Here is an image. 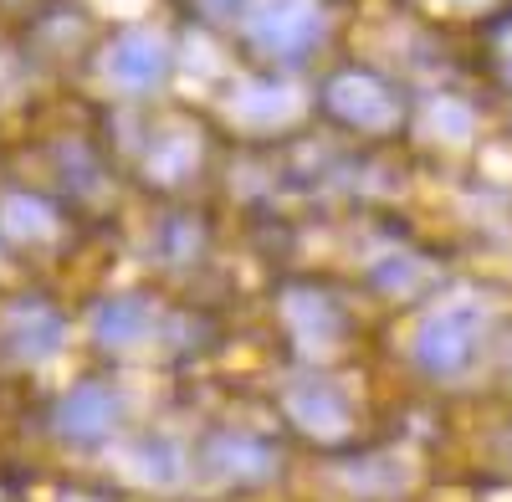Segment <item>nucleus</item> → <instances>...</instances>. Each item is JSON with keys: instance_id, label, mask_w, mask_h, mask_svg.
<instances>
[{"instance_id": "nucleus-6", "label": "nucleus", "mask_w": 512, "mask_h": 502, "mask_svg": "<svg viewBox=\"0 0 512 502\" xmlns=\"http://www.w3.org/2000/svg\"><path fill=\"white\" fill-rule=\"evenodd\" d=\"M282 410H287V421L313 441H344L354 431L349 395L328 380H292L282 390Z\"/></svg>"}, {"instance_id": "nucleus-13", "label": "nucleus", "mask_w": 512, "mask_h": 502, "mask_svg": "<svg viewBox=\"0 0 512 502\" xmlns=\"http://www.w3.org/2000/svg\"><path fill=\"white\" fill-rule=\"evenodd\" d=\"M123 472L144 487H180L185 482V451L164 436H144L123 446Z\"/></svg>"}, {"instance_id": "nucleus-18", "label": "nucleus", "mask_w": 512, "mask_h": 502, "mask_svg": "<svg viewBox=\"0 0 512 502\" xmlns=\"http://www.w3.org/2000/svg\"><path fill=\"white\" fill-rule=\"evenodd\" d=\"M47 6H52V0H0V11H6V16H41Z\"/></svg>"}, {"instance_id": "nucleus-4", "label": "nucleus", "mask_w": 512, "mask_h": 502, "mask_svg": "<svg viewBox=\"0 0 512 502\" xmlns=\"http://www.w3.org/2000/svg\"><path fill=\"white\" fill-rule=\"evenodd\" d=\"M169 41L149 26H128L108 41V52H103V72L118 82L123 93H154L159 82L169 77Z\"/></svg>"}, {"instance_id": "nucleus-15", "label": "nucleus", "mask_w": 512, "mask_h": 502, "mask_svg": "<svg viewBox=\"0 0 512 502\" xmlns=\"http://www.w3.org/2000/svg\"><path fill=\"white\" fill-rule=\"evenodd\" d=\"M477 129V113L461 98H425L420 108V134L425 139H466Z\"/></svg>"}, {"instance_id": "nucleus-2", "label": "nucleus", "mask_w": 512, "mask_h": 502, "mask_svg": "<svg viewBox=\"0 0 512 502\" xmlns=\"http://www.w3.org/2000/svg\"><path fill=\"white\" fill-rule=\"evenodd\" d=\"M318 98H323V113L354 134H395L400 123H410L405 98L369 67H338Z\"/></svg>"}, {"instance_id": "nucleus-5", "label": "nucleus", "mask_w": 512, "mask_h": 502, "mask_svg": "<svg viewBox=\"0 0 512 502\" xmlns=\"http://www.w3.org/2000/svg\"><path fill=\"white\" fill-rule=\"evenodd\" d=\"M282 323L292 333V344L303 349V354H333L338 344H344V333H349V318L344 308H338L328 292H313V287H287L282 292Z\"/></svg>"}, {"instance_id": "nucleus-17", "label": "nucleus", "mask_w": 512, "mask_h": 502, "mask_svg": "<svg viewBox=\"0 0 512 502\" xmlns=\"http://www.w3.org/2000/svg\"><path fill=\"white\" fill-rule=\"evenodd\" d=\"M205 6V16H216V21H226V16H246V0H200Z\"/></svg>"}, {"instance_id": "nucleus-12", "label": "nucleus", "mask_w": 512, "mask_h": 502, "mask_svg": "<svg viewBox=\"0 0 512 502\" xmlns=\"http://www.w3.org/2000/svg\"><path fill=\"white\" fill-rule=\"evenodd\" d=\"M205 159V144L195 129H185V123H175V129H159V139L149 144L144 154V170L154 185H185Z\"/></svg>"}, {"instance_id": "nucleus-14", "label": "nucleus", "mask_w": 512, "mask_h": 502, "mask_svg": "<svg viewBox=\"0 0 512 502\" xmlns=\"http://www.w3.org/2000/svg\"><path fill=\"white\" fill-rule=\"evenodd\" d=\"M231 113H236V123H246V129H282V123L297 113V98L287 93V82L262 77V82H246V88L236 93Z\"/></svg>"}, {"instance_id": "nucleus-1", "label": "nucleus", "mask_w": 512, "mask_h": 502, "mask_svg": "<svg viewBox=\"0 0 512 502\" xmlns=\"http://www.w3.org/2000/svg\"><path fill=\"white\" fill-rule=\"evenodd\" d=\"M241 36L272 67H303L323 41V16L313 0H251L241 16Z\"/></svg>"}, {"instance_id": "nucleus-11", "label": "nucleus", "mask_w": 512, "mask_h": 502, "mask_svg": "<svg viewBox=\"0 0 512 502\" xmlns=\"http://www.w3.org/2000/svg\"><path fill=\"white\" fill-rule=\"evenodd\" d=\"M57 231H62V221L52 211V200L26 195V190H11L0 200V236L11 246H52Z\"/></svg>"}, {"instance_id": "nucleus-3", "label": "nucleus", "mask_w": 512, "mask_h": 502, "mask_svg": "<svg viewBox=\"0 0 512 502\" xmlns=\"http://www.w3.org/2000/svg\"><path fill=\"white\" fill-rule=\"evenodd\" d=\"M482 333H487V308H477V303L436 308L431 318L420 323V333H415V359H420V369L451 380V374H466L477 364Z\"/></svg>"}, {"instance_id": "nucleus-10", "label": "nucleus", "mask_w": 512, "mask_h": 502, "mask_svg": "<svg viewBox=\"0 0 512 502\" xmlns=\"http://www.w3.org/2000/svg\"><path fill=\"white\" fill-rule=\"evenodd\" d=\"M205 467L216 472L221 482H246V487H256V482H267L272 472H277V451L267 446V441H251V436H216L205 446Z\"/></svg>"}, {"instance_id": "nucleus-19", "label": "nucleus", "mask_w": 512, "mask_h": 502, "mask_svg": "<svg viewBox=\"0 0 512 502\" xmlns=\"http://www.w3.org/2000/svg\"><path fill=\"white\" fill-rule=\"evenodd\" d=\"M62 502H98V497H62Z\"/></svg>"}, {"instance_id": "nucleus-9", "label": "nucleus", "mask_w": 512, "mask_h": 502, "mask_svg": "<svg viewBox=\"0 0 512 502\" xmlns=\"http://www.w3.org/2000/svg\"><path fill=\"white\" fill-rule=\"evenodd\" d=\"M159 328H164V313H159L149 298H139V292H128V298H108V303L93 313L98 344H103V349H118V354H134V349L154 344Z\"/></svg>"}, {"instance_id": "nucleus-16", "label": "nucleus", "mask_w": 512, "mask_h": 502, "mask_svg": "<svg viewBox=\"0 0 512 502\" xmlns=\"http://www.w3.org/2000/svg\"><path fill=\"white\" fill-rule=\"evenodd\" d=\"M415 277H420V267H415L410 257H384V262L374 267V282H384V287H395V292H400V287H410Z\"/></svg>"}, {"instance_id": "nucleus-7", "label": "nucleus", "mask_w": 512, "mask_h": 502, "mask_svg": "<svg viewBox=\"0 0 512 502\" xmlns=\"http://www.w3.org/2000/svg\"><path fill=\"white\" fill-rule=\"evenodd\" d=\"M67 339V323L52 303L41 298H21L0 313V349H6L16 364H47Z\"/></svg>"}, {"instance_id": "nucleus-8", "label": "nucleus", "mask_w": 512, "mask_h": 502, "mask_svg": "<svg viewBox=\"0 0 512 502\" xmlns=\"http://www.w3.org/2000/svg\"><path fill=\"white\" fill-rule=\"evenodd\" d=\"M118 426V395L108 385H93L82 380L62 395L57 405V431L72 441V446H103Z\"/></svg>"}]
</instances>
